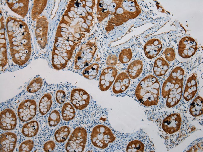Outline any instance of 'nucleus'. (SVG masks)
I'll return each mask as SVG.
<instances>
[{
	"instance_id": "1",
	"label": "nucleus",
	"mask_w": 203,
	"mask_h": 152,
	"mask_svg": "<svg viewBox=\"0 0 203 152\" xmlns=\"http://www.w3.org/2000/svg\"><path fill=\"white\" fill-rule=\"evenodd\" d=\"M184 74L183 69L177 67L171 71L163 83L161 94L164 98H167L166 105L168 108L175 106L181 99Z\"/></svg>"
},
{
	"instance_id": "2",
	"label": "nucleus",
	"mask_w": 203,
	"mask_h": 152,
	"mask_svg": "<svg viewBox=\"0 0 203 152\" xmlns=\"http://www.w3.org/2000/svg\"><path fill=\"white\" fill-rule=\"evenodd\" d=\"M160 88L157 78L150 74L139 83L135 90V96L140 103L145 106L156 105L159 101Z\"/></svg>"
},
{
	"instance_id": "3",
	"label": "nucleus",
	"mask_w": 203,
	"mask_h": 152,
	"mask_svg": "<svg viewBox=\"0 0 203 152\" xmlns=\"http://www.w3.org/2000/svg\"><path fill=\"white\" fill-rule=\"evenodd\" d=\"M141 12V8L136 0H121L116 12L108 21L105 29L107 31H110L115 27L136 18Z\"/></svg>"
},
{
	"instance_id": "4",
	"label": "nucleus",
	"mask_w": 203,
	"mask_h": 152,
	"mask_svg": "<svg viewBox=\"0 0 203 152\" xmlns=\"http://www.w3.org/2000/svg\"><path fill=\"white\" fill-rule=\"evenodd\" d=\"M115 139L116 137L111 130L104 125H98L96 126L91 132V142L94 146L99 149L106 148Z\"/></svg>"
},
{
	"instance_id": "5",
	"label": "nucleus",
	"mask_w": 203,
	"mask_h": 152,
	"mask_svg": "<svg viewBox=\"0 0 203 152\" xmlns=\"http://www.w3.org/2000/svg\"><path fill=\"white\" fill-rule=\"evenodd\" d=\"M97 49L95 41L90 40L83 44L75 56V69L80 70L87 66L92 61Z\"/></svg>"
},
{
	"instance_id": "6",
	"label": "nucleus",
	"mask_w": 203,
	"mask_h": 152,
	"mask_svg": "<svg viewBox=\"0 0 203 152\" xmlns=\"http://www.w3.org/2000/svg\"><path fill=\"white\" fill-rule=\"evenodd\" d=\"M87 137V131L82 127L76 128L71 134L65 145L67 152H82L85 149Z\"/></svg>"
},
{
	"instance_id": "7",
	"label": "nucleus",
	"mask_w": 203,
	"mask_h": 152,
	"mask_svg": "<svg viewBox=\"0 0 203 152\" xmlns=\"http://www.w3.org/2000/svg\"><path fill=\"white\" fill-rule=\"evenodd\" d=\"M37 109V104L35 100L33 99L23 100L19 105L18 108V117L22 121H27L35 117Z\"/></svg>"
},
{
	"instance_id": "8",
	"label": "nucleus",
	"mask_w": 203,
	"mask_h": 152,
	"mask_svg": "<svg viewBox=\"0 0 203 152\" xmlns=\"http://www.w3.org/2000/svg\"><path fill=\"white\" fill-rule=\"evenodd\" d=\"M197 44L193 38L185 36L180 40L178 46L179 55L184 59L193 56L197 49Z\"/></svg>"
},
{
	"instance_id": "9",
	"label": "nucleus",
	"mask_w": 203,
	"mask_h": 152,
	"mask_svg": "<svg viewBox=\"0 0 203 152\" xmlns=\"http://www.w3.org/2000/svg\"><path fill=\"white\" fill-rule=\"evenodd\" d=\"M90 97L89 94L82 88H75L71 92L70 101L76 109L82 110L89 104Z\"/></svg>"
},
{
	"instance_id": "10",
	"label": "nucleus",
	"mask_w": 203,
	"mask_h": 152,
	"mask_svg": "<svg viewBox=\"0 0 203 152\" xmlns=\"http://www.w3.org/2000/svg\"><path fill=\"white\" fill-rule=\"evenodd\" d=\"M118 73L114 66H109L102 71L99 78V87L102 91L108 90L112 85Z\"/></svg>"
},
{
	"instance_id": "11",
	"label": "nucleus",
	"mask_w": 203,
	"mask_h": 152,
	"mask_svg": "<svg viewBox=\"0 0 203 152\" xmlns=\"http://www.w3.org/2000/svg\"><path fill=\"white\" fill-rule=\"evenodd\" d=\"M181 125V119L178 113L170 114L165 117L161 123V127L166 134L176 133L180 129Z\"/></svg>"
},
{
	"instance_id": "12",
	"label": "nucleus",
	"mask_w": 203,
	"mask_h": 152,
	"mask_svg": "<svg viewBox=\"0 0 203 152\" xmlns=\"http://www.w3.org/2000/svg\"><path fill=\"white\" fill-rule=\"evenodd\" d=\"M17 125V118L14 111L9 108L2 110L0 114V128L3 131L14 129Z\"/></svg>"
},
{
	"instance_id": "13",
	"label": "nucleus",
	"mask_w": 203,
	"mask_h": 152,
	"mask_svg": "<svg viewBox=\"0 0 203 152\" xmlns=\"http://www.w3.org/2000/svg\"><path fill=\"white\" fill-rule=\"evenodd\" d=\"M17 137L14 133L7 132L0 135L1 152H12L14 150L17 144Z\"/></svg>"
},
{
	"instance_id": "14",
	"label": "nucleus",
	"mask_w": 203,
	"mask_h": 152,
	"mask_svg": "<svg viewBox=\"0 0 203 152\" xmlns=\"http://www.w3.org/2000/svg\"><path fill=\"white\" fill-rule=\"evenodd\" d=\"M162 45L159 39L153 38L148 41L144 45L143 50L146 56L149 59L156 57L161 50Z\"/></svg>"
},
{
	"instance_id": "15",
	"label": "nucleus",
	"mask_w": 203,
	"mask_h": 152,
	"mask_svg": "<svg viewBox=\"0 0 203 152\" xmlns=\"http://www.w3.org/2000/svg\"><path fill=\"white\" fill-rule=\"evenodd\" d=\"M197 75L195 73L191 74L187 79L183 94V97L187 101L195 96L197 90Z\"/></svg>"
},
{
	"instance_id": "16",
	"label": "nucleus",
	"mask_w": 203,
	"mask_h": 152,
	"mask_svg": "<svg viewBox=\"0 0 203 152\" xmlns=\"http://www.w3.org/2000/svg\"><path fill=\"white\" fill-rule=\"evenodd\" d=\"M130 81L126 73L122 72L116 77L112 87V91L116 94L121 93L129 87Z\"/></svg>"
},
{
	"instance_id": "17",
	"label": "nucleus",
	"mask_w": 203,
	"mask_h": 152,
	"mask_svg": "<svg viewBox=\"0 0 203 152\" xmlns=\"http://www.w3.org/2000/svg\"><path fill=\"white\" fill-rule=\"evenodd\" d=\"M132 138L128 141V143H126V151L128 152H146L148 151L146 147L144 141H143L142 138Z\"/></svg>"
},
{
	"instance_id": "18",
	"label": "nucleus",
	"mask_w": 203,
	"mask_h": 152,
	"mask_svg": "<svg viewBox=\"0 0 203 152\" xmlns=\"http://www.w3.org/2000/svg\"><path fill=\"white\" fill-rule=\"evenodd\" d=\"M143 70L142 62L136 60L131 62L128 66L127 72L129 77L132 79H135L138 77Z\"/></svg>"
},
{
	"instance_id": "19",
	"label": "nucleus",
	"mask_w": 203,
	"mask_h": 152,
	"mask_svg": "<svg viewBox=\"0 0 203 152\" xmlns=\"http://www.w3.org/2000/svg\"><path fill=\"white\" fill-rule=\"evenodd\" d=\"M169 65L167 62L162 57H159L155 61L153 70L156 76L161 77L164 75L168 71Z\"/></svg>"
},
{
	"instance_id": "20",
	"label": "nucleus",
	"mask_w": 203,
	"mask_h": 152,
	"mask_svg": "<svg viewBox=\"0 0 203 152\" xmlns=\"http://www.w3.org/2000/svg\"><path fill=\"white\" fill-rule=\"evenodd\" d=\"M39 130V125L36 121H32L24 124L22 128V132L26 137H31L36 135Z\"/></svg>"
},
{
	"instance_id": "21",
	"label": "nucleus",
	"mask_w": 203,
	"mask_h": 152,
	"mask_svg": "<svg viewBox=\"0 0 203 152\" xmlns=\"http://www.w3.org/2000/svg\"><path fill=\"white\" fill-rule=\"evenodd\" d=\"M52 102L51 95L48 93H45L41 99L38 105L39 111L42 115H45L49 112Z\"/></svg>"
},
{
	"instance_id": "22",
	"label": "nucleus",
	"mask_w": 203,
	"mask_h": 152,
	"mask_svg": "<svg viewBox=\"0 0 203 152\" xmlns=\"http://www.w3.org/2000/svg\"><path fill=\"white\" fill-rule=\"evenodd\" d=\"M203 100L198 96L192 102L189 109L191 114L193 116H199L203 113Z\"/></svg>"
},
{
	"instance_id": "23",
	"label": "nucleus",
	"mask_w": 203,
	"mask_h": 152,
	"mask_svg": "<svg viewBox=\"0 0 203 152\" xmlns=\"http://www.w3.org/2000/svg\"><path fill=\"white\" fill-rule=\"evenodd\" d=\"M61 113L63 120L69 121L75 116V110L74 107L69 103H65L62 109Z\"/></svg>"
},
{
	"instance_id": "24",
	"label": "nucleus",
	"mask_w": 203,
	"mask_h": 152,
	"mask_svg": "<svg viewBox=\"0 0 203 152\" xmlns=\"http://www.w3.org/2000/svg\"><path fill=\"white\" fill-rule=\"evenodd\" d=\"M71 132L70 128L67 126L60 127L55 132L54 137L58 143H62L67 139Z\"/></svg>"
},
{
	"instance_id": "25",
	"label": "nucleus",
	"mask_w": 203,
	"mask_h": 152,
	"mask_svg": "<svg viewBox=\"0 0 203 152\" xmlns=\"http://www.w3.org/2000/svg\"><path fill=\"white\" fill-rule=\"evenodd\" d=\"M99 67L98 64H92L84 69L82 74L86 78L89 79H94L97 75Z\"/></svg>"
},
{
	"instance_id": "26",
	"label": "nucleus",
	"mask_w": 203,
	"mask_h": 152,
	"mask_svg": "<svg viewBox=\"0 0 203 152\" xmlns=\"http://www.w3.org/2000/svg\"><path fill=\"white\" fill-rule=\"evenodd\" d=\"M43 83L42 78L37 77L33 79L27 88L28 92L34 93L37 91L41 88Z\"/></svg>"
},
{
	"instance_id": "27",
	"label": "nucleus",
	"mask_w": 203,
	"mask_h": 152,
	"mask_svg": "<svg viewBox=\"0 0 203 152\" xmlns=\"http://www.w3.org/2000/svg\"><path fill=\"white\" fill-rule=\"evenodd\" d=\"M132 56V52L130 48L124 49L120 53L118 59L121 64H126L131 59Z\"/></svg>"
},
{
	"instance_id": "28",
	"label": "nucleus",
	"mask_w": 203,
	"mask_h": 152,
	"mask_svg": "<svg viewBox=\"0 0 203 152\" xmlns=\"http://www.w3.org/2000/svg\"><path fill=\"white\" fill-rule=\"evenodd\" d=\"M61 117L59 112L56 110H54L50 114L48 119L50 126L55 127L60 122Z\"/></svg>"
},
{
	"instance_id": "29",
	"label": "nucleus",
	"mask_w": 203,
	"mask_h": 152,
	"mask_svg": "<svg viewBox=\"0 0 203 152\" xmlns=\"http://www.w3.org/2000/svg\"><path fill=\"white\" fill-rule=\"evenodd\" d=\"M34 142L31 140H26L20 144L19 147L20 152H29L34 147Z\"/></svg>"
},
{
	"instance_id": "30",
	"label": "nucleus",
	"mask_w": 203,
	"mask_h": 152,
	"mask_svg": "<svg viewBox=\"0 0 203 152\" xmlns=\"http://www.w3.org/2000/svg\"><path fill=\"white\" fill-rule=\"evenodd\" d=\"M166 60L169 62L174 60L175 58L174 50L171 48H167L163 52Z\"/></svg>"
},
{
	"instance_id": "31",
	"label": "nucleus",
	"mask_w": 203,
	"mask_h": 152,
	"mask_svg": "<svg viewBox=\"0 0 203 152\" xmlns=\"http://www.w3.org/2000/svg\"><path fill=\"white\" fill-rule=\"evenodd\" d=\"M66 95L65 92L61 90L57 91L56 94V98L57 102L61 104L63 103L65 101Z\"/></svg>"
},
{
	"instance_id": "32",
	"label": "nucleus",
	"mask_w": 203,
	"mask_h": 152,
	"mask_svg": "<svg viewBox=\"0 0 203 152\" xmlns=\"http://www.w3.org/2000/svg\"><path fill=\"white\" fill-rule=\"evenodd\" d=\"M118 59L116 55L114 54H111L107 58L106 64L107 66H113L117 63Z\"/></svg>"
},
{
	"instance_id": "33",
	"label": "nucleus",
	"mask_w": 203,
	"mask_h": 152,
	"mask_svg": "<svg viewBox=\"0 0 203 152\" xmlns=\"http://www.w3.org/2000/svg\"><path fill=\"white\" fill-rule=\"evenodd\" d=\"M55 147V144L53 140H49L46 142L44 145L43 149L46 152L52 151Z\"/></svg>"
}]
</instances>
